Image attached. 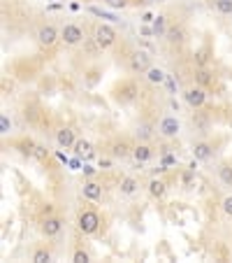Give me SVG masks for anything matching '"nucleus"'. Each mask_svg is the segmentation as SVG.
<instances>
[{"instance_id":"nucleus-1","label":"nucleus","mask_w":232,"mask_h":263,"mask_svg":"<svg viewBox=\"0 0 232 263\" xmlns=\"http://www.w3.org/2000/svg\"><path fill=\"white\" fill-rule=\"evenodd\" d=\"M116 38H118V33H116L114 26H109V23H98L95 28H93V40H95V45L98 49H109V47H114Z\"/></svg>"},{"instance_id":"nucleus-2","label":"nucleus","mask_w":232,"mask_h":263,"mask_svg":"<svg viewBox=\"0 0 232 263\" xmlns=\"http://www.w3.org/2000/svg\"><path fill=\"white\" fill-rule=\"evenodd\" d=\"M77 228L84 235H95L100 231V214L95 210H81L77 217Z\"/></svg>"},{"instance_id":"nucleus-3","label":"nucleus","mask_w":232,"mask_h":263,"mask_svg":"<svg viewBox=\"0 0 232 263\" xmlns=\"http://www.w3.org/2000/svg\"><path fill=\"white\" fill-rule=\"evenodd\" d=\"M184 101L188 107H193V109L204 107V103H207V91H204V86H200V84L188 86L184 91Z\"/></svg>"},{"instance_id":"nucleus-4","label":"nucleus","mask_w":232,"mask_h":263,"mask_svg":"<svg viewBox=\"0 0 232 263\" xmlns=\"http://www.w3.org/2000/svg\"><path fill=\"white\" fill-rule=\"evenodd\" d=\"M61 40V31L56 28L54 23H44V26H39L38 31V42L39 47H44V49H51Z\"/></svg>"},{"instance_id":"nucleus-5","label":"nucleus","mask_w":232,"mask_h":263,"mask_svg":"<svg viewBox=\"0 0 232 263\" xmlns=\"http://www.w3.org/2000/svg\"><path fill=\"white\" fill-rule=\"evenodd\" d=\"M61 40L68 47H77L84 42V28L77 26V23H65L61 28Z\"/></svg>"},{"instance_id":"nucleus-6","label":"nucleus","mask_w":232,"mask_h":263,"mask_svg":"<svg viewBox=\"0 0 232 263\" xmlns=\"http://www.w3.org/2000/svg\"><path fill=\"white\" fill-rule=\"evenodd\" d=\"M158 133H160L162 138H167V140L177 138L179 133H181V121H179L177 116H172V114L162 116L160 124H158Z\"/></svg>"},{"instance_id":"nucleus-7","label":"nucleus","mask_w":232,"mask_h":263,"mask_svg":"<svg viewBox=\"0 0 232 263\" xmlns=\"http://www.w3.org/2000/svg\"><path fill=\"white\" fill-rule=\"evenodd\" d=\"M128 65H130L132 72H139V75H144V72L151 68V56H149L147 52H132Z\"/></svg>"},{"instance_id":"nucleus-8","label":"nucleus","mask_w":232,"mask_h":263,"mask_svg":"<svg viewBox=\"0 0 232 263\" xmlns=\"http://www.w3.org/2000/svg\"><path fill=\"white\" fill-rule=\"evenodd\" d=\"M137 93H139V89L135 82H125V84H121L116 89V101L121 103V105H130V103H135Z\"/></svg>"},{"instance_id":"nucleus-9","label":"nucleus","mask_w":232,"mask_h":263,"mask_svg":"<svg viewBox=\"0 0 232 263\" xmlns=\"http://www.w3.org/2000/svg\"><path fill=\"white\" fill-rule=\"evenodd\" d=\"M63 231V219L61 217H54V214H46L42 219V233H44L46 238H56V235H61Z\"/></svg>"},{"instance_id":"nucleus-10","label":"nucleus","mask_w":232,"mask_h":263,"mask_svg":"<svg viewBox=\"0 0 232 263\" xmlns=\"http://www.w3.org/2000/svg\"><path fill=\"white\" fill-rule=\"evenodd\" d=\"M81 196L91 203L102 201V184H98L95 179H86L84 184H81Z\"/></svg>"},{"instance_id":"nucleus-11","label":"nucleus","mask_w":232,"mask_h":263,"mask_svg":"<svg viewBox=\"0 0 232 263\" xmlns=\"http://www.w3.org/2000/svg\"><path fill=\"white\" fill-rule=\"evenodd\" d=\"M75 142H77V135H75V131L70 126H63V128L56 131V145L61 149H72Z\"/></svg>"},{"instance_id":"nucleus-12","label":"nucleus","mask_w":232,"mask_h":263,"mask_svg":"<svg viewBox=\"0 0 232 263\" xmlns=\"http://www.w3.org/2000/svg\"><path fill=\"white\" fill-rule=\"evenodd\" d=\"M132 158H135L137 163H149L151 158H154V149L149 147L147 142H139V145L132 147Z\"/></svg>"},{"instance_id":"nucleus-13","label":"nucleus","mask_w":232,"mask_h":263,"mask_svg":"<svg viewBox=\"0 0 232 263\" xmlns=\"http://www.w3.org/2000/svg\"><path fill=\"white\" fill-rule=\"evenodd\" d=\"M214 156V147L209 142H195L193 145V158L195 161H209Z\"/></svg>"},{"instance_id":"nucleus-14","label":"nucleus","mask_w":232,"mask_h":263,"mask_svg":"<svg viewBox=\"0 0 232 263\" xmlns=\"http://www.w3.org/2000/svg\"><path fill=\"white\" fill-rule=\"evenodd\" d=\"M109 154L114 156V158H128V156H132V147L128 142H123V140H116V142H112Z\"/></svg>"},{"instance_id":"nucleus-15","label":"nucleus","mask_w":232,"mask_h":263,"mask_svg":"<svg viewBox=\"0 0 232 263\" xmlns=\"http://www.w3.org/2000/svg\"><path fill=\"white\" fill-rule=\"evenodd\" d=\"M144 75H147V82H149V84H154V86H160L162 82H167V75H165V70L155 68V65H151V68H149Z\"/></svg>"},{"instance_id":"nucleus-16","label":"nucleus","mask_w":232,"mask_h":263,"mask_svg":"<svg viewBox=\"0 0 232 263\" xmlns=\"http://www.w3.org/2000/svg\"><path fill=\"white\" fill-rule=\"evenodd\" d=\"M165 194H167V184H165L162 179L154 177L149 182V196H151V198H158V201H160Z\"/></svg>"},{"instance_id":"nucleus-17","label":"nucleus","mask_w":232,"mask_h":263,"mask_svg":"<svg viewBox=\"0 0 232 263\" xmlns=\"http://www.w3.org/2000/svg\"><path fill=\"white\" fill-rule=\"evenodd\" d=\"M118 191H121V196H135L139 191V182L135 177H123L118 184Z\"/></svg>"},{"instance_id":"nucleus-18","label":"nucleus","mask_w":232,"mask_h":263,"mask_svg":"<svg viewBox=\"0 0 232 263\" xmlns=\"http://www.w3.org/2000/svg\"><path fill=\"white\" fill-rule=\"evenodd\" d=\"M167 28H170V26H167V16H165V14L154 16V28H151V31H154L155 38H165Z\"/></svg>"},{"instance_id":"nucleus-19","label":"nucleus","mask_w":232,"mask_h":263,"mask_svg":"<svg viewBox=\"0 0 232 263\" xmlns=\"http://www.w3.org/2000/svg\"><path fill=\"white\" fill-rule=\"evenodd\" d=\"M218 179L223 186H232V163H221L218 165Z\"/></svg>"},{"instance_id":"nucleus-20","label":"nucleus","mask_w":232,"mask_h":263,"mask_svg":"<svg viewBox=\"0 0 232 263\" xmlns=\"http://www.w3.org/2000/svg\"><path fill=\"white\" fill-rule=\"evenodd\" d=\"M165 40H167L170 45H181V42H184V28H179V26H170L167 33H165Z\"/></svg>"},{"instance_id":"nucleus-21","label":"nucleus","mask_w":232,"mask_h":263,"mask_svg":"<svg viewBox=\"0 0 232 263\" xmlns=\"http://www.w3.org/2000/svg\"><path fill=\"white\" fill-rule=\"evenodd\" d=\"M31 261L33 263H49V261H51V249H49V247H38L35 252H33Z\"/></svg>"},{"instance_id":"nucleus-22","label":"nucleus","mask_w":232,"mask_h":263,"mask_svg":"<svg viewBox=\"0 0 232 263\" xmlns=\"http://www.w3.org/2000/svg\"><path fill=\"white\" fill-rule=\"evenodd\" d=\"M214 7H216L218 14L232 16V0H214Z\"/></svg>"},{"instance_id":"nucleus-23","label":"nucleus","mask_w":232,"mask_h":263,"mask_svg":"<svg viewBox=\"0 0 232 263\" xmlns=\"http://www.w3.org/2000/svg\"><path fill=\"white\" fill-rule=\"evenodd\" d=\"M75 154L77 156L91 154V142H88V140H77V142H75Z\"/></svg>"},{"instance_id":"nucleus-24","label":"nucleus","mask_w":232,"mask_h":263,"mask_svg":"<svg viewBox=\"0 0 232 263\" xmlns=\"http://www.w3.org/2000/svg\"><path fill=\"white\" fill-rule=\"evenodd\" d=\"M195 79H197V84H200V86H207V84L214 82L211 72H207V70H197V72H195Z\"/></svg>"},{"instance_id":"nucleus-25","label":"nucleus","mask_w":232,"mask_h":263,"mask_svg":"<svg viewBox=\"0 0 232 263\" xmlns=\"http://www.w3.org/2000/svg\"><path fill=\"white\" fill-rule=\"evenodd\" d=\"M72 261H75V263H88V261H91V256H88L86 249L77 247V249H75V254H72Z\"/></svg>"},{"instance_id":"nucleus-26","label":"nucleus","mask_w":232,"mask_h":263,"mask_svg":"<svg viewBox=\"0 0 232 263\" xmlns=\"http://www.w3.org/2000/svg\"><path fill=\"white\" fill-rule=\"evenodd\" d=\"M33 156H35L38 161H46V158H49V149H46L44 145H35V149H33Z\"/></svg>"},{"instance_id":"nucleus-27","label":"nucleus","mask_w":232,"mask_h":263,"mask_svg":"<svg viewBox=\"0 0 232 263\" xmlns=\"http://www.w3.org/2000/svg\"><path fill=\"white\" fill-rule=\"evenodd\" d=\"M137 138L142 140V142H147V140L151 138V126H149V124L139 126V128H137Z\"/></svg>"},{"instance_id":"nucleus-28","label":"nucleus","mask_w":232,"mask_h":263,"mask_svg":"<svg viewBox=\"0 0 232 263\" xmlns=\"http://www.w3.org/2000/svg\"><path fill=\"white\" fill-rule=\"evenodd\" d=\"M128 2L130 0H105V5L112 9H123V7H128Z\"/></svg>"},{"instance_id":"nucleus-29","label":"nucleus","mask_w":232,"mask_h":263,"mask_svg":"<svg viewBox=\"0 0 232 263\" xmlns=\"http://www.w3.org/2000/svg\"><path fill=\"white\" fill-rule=\"evenodd\" d=\"M0 128H2V131H0L2 135H7V133H9V128H12V124H9L7 114H2V116H0Z\"/></svg>"},{"instance_id":"nucleus-30","label":"nucleus","mask_w":232,"mask_h":263,"mask_svg":"<svg viewBox=\"0 0 232 263\" xmlns=\"http://www.w3.org/2000/svg\"><path fill=\"white\" fill-rule=\"evenodd\" d=\"M223 210H225V214H230L232 217V198H225L223 201Z\"/></svg>"},{"instance_id":"nucleus-31","label":"nucleus","mask_w":232,"mask_h":263,"mask_svg":"<svg viewBox=\"0 0 232 263\" xmlns=\"http://www.w3.org/2000/svg\"><path fill=\"white\" fill-rule=\"evenodd\" d=\"M84 175L86 177H93V175H95V168H93V165H84Z\"/></svg>"},{"instance_id":"nucleus-32","label":"nucleus","mask_w":232,"mask_h":263,"mask_svg":"<svg viewBox=\"0 0 232 263\" xmlns=\"http://www.w3.org/2000/svg\"><path fill=\"white\" fill-rule=\"evenodd\" d=\"M135 2H142V0H135Z\"/></svg>"}]
</instances>
